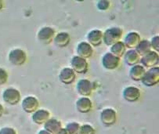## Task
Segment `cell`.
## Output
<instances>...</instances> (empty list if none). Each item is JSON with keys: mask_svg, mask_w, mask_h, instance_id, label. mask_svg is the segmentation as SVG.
<instances>
[{"mask_svg": "<svg viewBox=\"0 0 159 134\" xmlns=\"http://www.w3.org/2000/svg\"><path fill=\"white\" fill-rule=\"evenodd\" d=\"M123 35V30L118 27H113L103 32V42L108 46L121 41Z\"/></svg>", "mask_w": 159, "mask_h": 134, "instance_id": "1", "label": "cell"}, {"mask_svg": "<svg viewBox=\"0 0 159 134\" xmlns=\"http://www.w3.org/2000/svg\"><path fill=\"white\" fill-rule=\"evenodd\" d=\"M97 89V83L88 80V79H81L77 84L78 93L83 97H89Z\"/></svg>", "mask_w": 159, "mask_h": 134, "instance_id": "2", "label": "cell"}, {"mask_svg": "<svg viewBox=\"0 0 159 134\" xmlns=\"http://www.w3.org/2000/svg\"><path fill=\"white\" fill-rule=\"evenodd\" d=\"M141 82L143 85L148 87L157 85L159 82V67H154L150 68L148 72H145Z\"/></svg>", "mask_w": 159, "mask_h": 134, "instance_id": "3", "label": "cell"}, {"mask_svg": "<svg viewBox=\"0 0 159 134\" xmlns=\"http://www.w3.org/2000/svg\"><path fill=\"white\" fill-rule=\"evenodd\" d=\"M28 57L23 49H15L9 53V61L14 66H22L26 63Z\"/></svg>", "mask_w": 159, "mask_h": 134, "instance_id": "4", "label": "cell"}, {"mask_svg": "<svg viewBox=\"0 0 159 134\" xmlns=\"http://www.w3.org/2000/svg\"><path fill=\"white\" fill-rule=\"evenodd\" d=\"M56 36V31L51 27H44L38 32V39L45 45H49L54 40Z\"/></svg>", "mask_w": 159, "mask_h": 134, "instance_id": "5", "label": "cell"}, {"mask_svg": "<svg viewBox=\"0 0 159 134\" xmlns=\"http://www.w3.org/2000/svg\"><path fill=\"white\" fill-rule=\"evenodd\" d=\"M2 98L10 105H16L20 101L21 95L19 90L14 88H8L2 93Z\"/></svg>", "mask_w": 159, "mask_h": 134, "instance_id": "6", "label": "cell"}, {"mask_svg": "<svg viewBox=\"0 0 159 134\" xmlns=\"http://www.w3.org/2000/svg\"><path fill=\"white\" fill-rule=\"evenodd\" d=\"M71 68L75 73L85 74L89 70V64L85 59L79 56H75L70 61Z\"/></svg>", "mask_w": 159, "mask_h": 134, "instance_id": "7", "label": "cell"}, {"mask_svg": "<svg viewBox=\"0 0 159 134\" xmlns=\"http://www.w3.org/2000/svg\"><path fill=\"white\" fill-rule=\"evenodd\" d=\"M100 121L106 126H111L117 122V112L113 108H106L100 113Z\"/></svg>", "mask_w": 159, "mask_h": 134, "instance_id": "8", "label": "cell"}, {"mask_svg": "<svg viewBox=\"0 0 159 134\" xmlns=\"http://www.w3.org/2000/svg\"><path fill=\"white\" fill-rule=\"evenodd\" d=\"M102 64L107 70H115L120 65V58L115 57L111 53H107L102 57Z\"/></svg>", "mask_w": 159, "mask_h": 134, "instance_id": "9", "label": "cell"}, {"mask_svg": "<svg viewBox=\"0 0 159 134\" xmlns=\"http://www.w3.org/2000/svg\"><path fill=\"white\" fill-rule=\"evenodd\" d=\"M140 62L143 67L152 68L156 67L159 62L158 53L152 50L147 55L142 57V58H140Z\"/></svg>", "mask_w": 159, "mask_h": 134, "instance_id": "10", "label": "cell"}, {"mask_svg": "<svg viewBox=\"0 0 159 134\" xmlns=\"http://www.w3.org/2000/svg\"><path fill=\"white\" fill-rule=\"evenodd\" d=\"M22 108L24 111L28 114L34 113L39 109V102L36 97H33V96H29L27 97L22 100Z\"/></svg>", "mask_w": 159, "mask_h": 134, "instance_id": "11", "label": "cell"}, {"mask_svg": "<svg viewBox=\"0 0 159 134\" xmlns=\"http://www.w3.org/2000/svg\"><path fill=\"white\" fill-rule=\"evenodd\" d=\"M141 96V92L139 89L135 86H128L123 91V97L126 101L129 103L136 102Z\"/></svg>", "mask_w": 159, "mask_h": 134, "instance_id": "12", "label": "cell"}, {"mask_svg": "<svg viewBox=\"0 0 159 134\" xmlns=\"http://www.w3.org/2000/svg\"><path fill=\"white\" fill-rule=\"evenodd\" d=\"M76 79V74L72 68L65 67L61 70L59 75V79L62 83L65 85H70L73 83Z\"/></svg>", "mask_w": 159, "mask_h": 134, "instance_id": "13", "label": "cell"}, {"mask_svg": "<svg viewBox=\"0 0 159 134\" xmlns=\"http://www.w3.org/2000/svg\"><path fill=\"white\" fill-rule=\"evenodd\" d=\"M78 56L83 59H89L93 54V49L90 44L86 42H82L77 46Z\"/></svg>", "mask_w": 159, "mask_h": 134, "instance_id": "14", "label": "cell"}, {"mask_svg": "<svg viewBox=\"0 0 159 134\" xmlns=\"http://www.w3.org/2000/svg\"><path fill=\"white\" fill-rule=\"evenodd\" d=\"M50 112L47 110L38 109L32 114V121L37 125L45 124L49 119H50Z\"/></svg>", "mask_w": 159, "mask_h": 134, "instance_id": "15", "label": "cell"}, {"mask_svg": "<svg viewBox=\"0 0 159 134\" xmlns=\"http://www.w3.org/2000/svg\"><path fill=\"white\" fill-rule=\"evenodd\" d=\"M140 41V35L137 32L132 31V32H129L127 34L123 43H124V44H125L126 48H129L130 49H135Z\"/></svg>", "mask_w": 159, "mask_h": 134, "instance_id": "16", "label": "cell"}, {"mask_svg": "<svg viewBox=\"0 0 159 134\" xmlns=\"http://www.w3.org/2000/svg\"><path fill=\"white\" fill-rule=\"evenodd\" d=\"M103 32L100 30H93L89 31L88 35H87V39L89 42V44L92 46H99L103 43Z\"/></svg>", "mask_w": 159, "mask_h": 134, "instance_id": "17", "label": "cell"}, {"mask_svg": "<svg viewBox=\"0 0 159 134\" xmlns=\"http://www.w3.org/2000/svg\"><path fill=\"white\" fill-rule=\"evenodd\" d=\"M93 105L92 100L88 97H82L76 102V109L82 114H86L92 111Z\"/></svg>", "mask_w": 159, "mask_h": 134, "instance_id": "18", "label": "cell"}, {"mask_svg": "<svg viewBox=\"0 0 159 134\" xmlns=\"http://www.w3.org/2000/svg\"><path fill=\"white\" fill-rule=\"evenodd\" d=\"M44 129L51 134H57L63 129L62 123L56 118H50L44 124Z\"/></svg>", "mask_w": 159, "mask_h": 134, "instance_id": "19", "label": "cell"}, {"mask_svg": "<svg viewBox=\"0 0 159 134\" xmlns=\"http://www.w3.org/2000/svg\"><path fill=\"white\" fill-rule=\"evenodd\" d=\"M54 44L59 48H65L70 42V36L67 32H60L56 35L54 38Z\"/></svg>", "mask_w": 159, "mask_h": 134, "instance_id": "20", "label": "cell"}, {"mask_svg": "<svg viewBox=\"0 0 159 134\" xmlns=\"http://www.w3.org/2000/svg\"><path fill=\"white\" fill-rule=\"evenodd\" d=\"M140 56L137 53L135 49H129V50L126 51L124 55L125 64L131 67L138 64V63L140 61Z\"/></svg>", "mask_w": 159, "mask_h": 134, "instance_id": "21", "label": "cell"}, {"mask_svg": "<svg viewBox=\"0 0 159 134\" xmlns=\"http://www.w3.org/2000/svg\"><path fill=\"white\" fill-rule=\"evenodd\" d=\"M146 70L145 67H143L142 65L136 64V65L133 66L129 71V76L133 81L139 82L142 80L143 75H144Z\"/></svg>", "mask_w": 159, "mask_h": 134, "instance_id": "22", "label": "cell"}, {"mask_svg": "<svg viewBox=\"0 0 159 134\" xmlns=\"http://www.w3.org/2000/svg\"><path fill=\"white\" fill-rule=\"evenodd\" d=\"M135 50L137 52V53L140 57H143V56L147 55V54L152 51V48H151L150 41L146 39L141 40L139 44H138V46L136 47Z\"/></svg>", "mask_w": 159, "mask_h": 134, "instance_id": "23", "label": "cell"}, {"mask_svg": "<svg viewBox=\"0 0 159 134\" xmlns=\"http://www.w3.org/2000/svg\"><path fill=\"white\" fill-rule=\"evenodd\" d=\"M125 52H126V47H125L124 43L121 41L118 42V43H115V44L112 45L111 46V53L113 54L115 57L121 58L123 56L125 55Z\"/></svg>", "mask_w": 159, "mask_h": 134, "instance_id": "24", "label": "cell"}, {"mask_svg": "<svg viewBox=\"0 0 159 134\" xmlns=\"http://www.w3.org/2000/svg\"><path fill=\"white\" fill-rule=\"evenodd\" d=\"M81 126L77 122H70L67 125L65 129L69 134H79Z\"/></svg>", "mask_w": 159, "mask_h": 134, "instance_id": "25", "label": "cell"}, {"mask_svg": "<svg viewBox=\"0 0 159 134\" xmlns=\"http://www.w3.org/2000/svg\"><path fill=\"white\" fill-rule=\"evenodd\" d=\"M79 134H96V130L90 125L84 124L81 126Z\"/></svg>", "mask_w": 159, "mask_h": 134, "instance_id": "26", "label": "cell"}, {"mask_svg": "<svg viewBox=\"0 0 159 134\" xmlns=\"http://www.w3.org/2000/svg\"><path fill=\"white\" fill-rule=\"evenodd\" d=\"M110 6L111 3L109 1H107V0H100V1H99L97 2V7L98 8V10H101V11H106V10H108Z\"/></svg>", "mask_w": 159, "mask_h": 134, "instance_id": "27", "label": "cell"}, {"mask_svg": "<svg viewBox=\"0 0 159 134\" xmlns=\"http://www.w3.org/2000/svg\"><path fill=\"white\" fill-rule=\"evenodd\" d=\"M9 75L7 71L0 67V85H5L8 81Z\"/></svg>", "mask_w": 159, "mask_h": 134, "instance_id": "28", "label": "cell"}, {"mask_svg": "<svg viewBox=\"0 0 159 134\" xmlns=\"http://www.w3.org/2000/svg\"><path fill=\"white\" fill-rule=\"evenodd\" d=\"M151 43V48L153 49H154V51L157 53H158V49H159V37L158 36H154L151 39V41L150 42Z\"/></svg>", "mask_w": 159, "mask_h": 134, "instance_id": "29", "label": "cell"}, {"mask_svg": "<svg viewBox=\"0 0 159 134\" xmlns=\"http://www.w3.org/2000/svg\"><path fill=\"white\" fill-rule=\"evenodd\" d=\"M0 134H17L16 131L11 127H4L0 130Z\"/></svg>", "mask_w": 159, "mask_h": 134, "instance_id": "30", "label": "cell"}, {"mask_svg": "<svg viewBox=\"0 0 159 134\" xmlns=\"http://www.w3.org/2000/svg\"><path fill=\"white\" fill-rule=\"evenodd\" d=\"M57 134H69L68 132L67 131V129H65V128H63L62 129H61V131H60L59 132H58Z\"/></svg>", "mask_w": 159, "mask_h": 134, "instance_id": "31", "label": "cell"}, {"mask_svg": "<svg viewBox=\"0 0 159 134\" xmlns=\"http://www.w3.org/2000/svg\"><path fill=\"white\" fill-rule=\"evenodd\" d=\"M3 112H4V108L3 106L0 104V118H1L2 114H3Z\"/></svg>", "mask_w": 159, "mask_h": 134, "instance_id": "32", "label": "cell"}, {"mask_svg": "<svg viewBox=\"0 0 159 134\" xmlns=\"http://www.w3.org/2000/svg\"><path fill=\"white\" fill-rule=\"evenodd\" d=\"M38 134H51V133H49V132H47V131H46V130H45V129H43V130L39 131Z\"/></svg>", "mask_w": 159, "mask_h": 134, "instance_id": "33", "label": "cell"}, {"mask_svg": "<svg viewBox=\"0 0 159 134\" xmlns=\"http://www.w3.org/2000/svg\"><path fill=\"white\" fill-rule=\"evenodd\" d=\"M2 7H3V2L0 0V11H1V10L2 9Z\"/></svg>", "mask_w": 159, "mask_h": 134, "instance_id": "34", "label": "cell"}]
</instances>
